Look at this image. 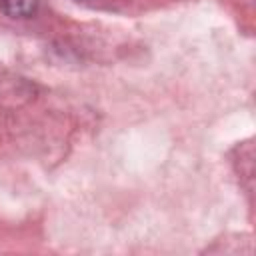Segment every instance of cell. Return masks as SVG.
I'll list each match as a JSON object with an SVG mask.
<instances>
[{
	"label": "cell",
	"mask_w": 256,
	"mask_h": 256,
	"mask_svg": "<svg viewBox=\"0 0 256 256\" xmlns=\"http://www.w3.org/2000/svg\"><path fill=\"white\" fill-rule=\"evenodd\" d=\"M6 10L12 14H28L34 8V0H2Z\"/></svg>",
	"instance_id": "cell-1"
}]
</instances>
